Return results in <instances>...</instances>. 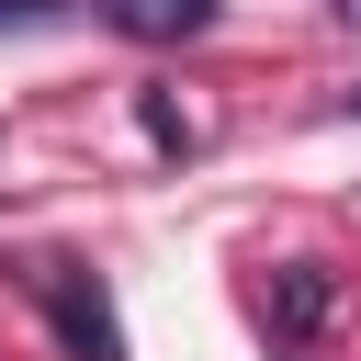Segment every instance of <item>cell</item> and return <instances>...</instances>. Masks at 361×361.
Instances as JSON below:
<instances>
[{
	"instance_id": "cell-2",
	"label": "cell",
	"mask_w": 361,
	"mask_h": 361,
	"mask_svg": "<svg viewBox=\"0 0 361 361\" xmlns=\"http://www.w3.org/2000/svg\"><path fill=\"white\" fill-rule=\"evenodd\" d=\"M327 316H338V271H316V259H282V271L259 282V327H271L282 350L327 338Z\"/></svg>"
},
{
	"instance_id": "cell-1",
	"label": "cell",
	"mask_w": 361,
	"mask_h": 361,
	"mask_svg": "<svg viewBox=\"0 0 361 361\" xmlns=\"http://www.w3.org/2000/svg\"><path fill=\"white\" fill-rule=\"evenodd\" d=\"M34 305H45V327H56L79 361H124V316H113V293H102L90 271L45 259V271H34Z\"/></svg>"
},
{
	"instance_id": "cell-5",
	"label": "cell",
	"mask_w": 361,
	"mask_h": 361,
	"mask_svg": "<svg viewBox=\"0 0 361 361\" xmlns=\"http://www.w3.org/2000/svg\"><path fill=\"white\" fill-rule=\"evenodd\" d=\"M147 135H158V147H169V158H192V124H180V113H169V102H158V90H147Z\"/></svg>"
},
{
	"instance_id": "cell-6",
	"label": "cell",
	"mask_w": 361,
	"mask_h": 361,
	"mask_svg": "<svg viewBox=\"0 0 361 361\" xmlns=\"http://www.w3.org/2000/svg\"><path fill=\"white\" fill-rule=\"evenodd\" d=\"M338 113H350V124H361V90H350V102H338Z\"/></svg>"
},
{
	"instance_id": "cell-7",
	"label": "cell",
	"mask_w": 361,
	"mask_h": 361,
	"mask_svg": "<svg viewBox=\"0 0 361 361\" xmlns=\"http://www.w3.org/2000/svg\"><path fill=\"white\" fill-rule=\"evenodd\" d=\"M338 11H350V23H361V0H338Z\"/></svg>"
},
{
	"instance_id": "cell-3",
	"label": "cell",
	"mask_w": 361,
	"mask_h": 361,
	"mask_svg": "<svg viewBox=\"0 0 361 361\" xmlns=\"http://www.w3.org/2000/svg\"><path fill=\"white\" fill-rule=\"evenodd\" d=\"M113 34H135V45H192L203 23H214V0H90Z\"/></svg>"
},
{
	"instance_id": "cell-4",
	"label": "cell",
	"mask_w": 361,
	"mask_h": 361,
	"mask_svg": "<svg viewBox=\"0 0 361 361\" xmlns=\"http://www.w3.org/2000/svg\"><path fill=\"white\" fill-rule=\"evenodd\" d=\"M79 0H0V34H56Z\"/></svg>"
}]
</instances>
